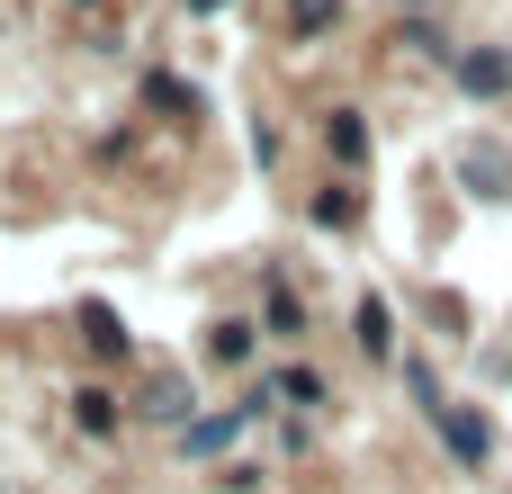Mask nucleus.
<instances>
[{"mask_svg":"<svg viewBox=\"0 0 512 494\" xmlns=\"http://www.w3.org/2000/svg\"><path fill=\"white\" fill-rule=\"evenodd\" d=\"M432 432L450 441V459H459V468H486V459H495L486 423H477V414H459V405H432Z\"/></svg>","mask_w":512,"mask_h":494,"instance_id":"nucleus-1","label":"nucleus"},{"mask_svg":"<svg viewBox=\"0 0 512 494\" xmlns=\"http://www.w3.org/2000/svg\"><path fill=\"white\" fill-rule=\"evenodd\" d=\"M360 351H369V360H387V351H396V324H387V306H378V297L360 306Z\"/></svg>","mask_w":512,"mask_h":494,"instance_id":"nucleus-2","label":"nucleus"},{"mask_svg":"<svg viewBox=\"0 0 512 494\" xmlns=\"http://www.w3.org/2000/svg\"><path fill=\"white\" fill-rule=\"evenodd\" d=\"M468 90H512V54H468Z\"/></svg>","mask_w":512,"mask_h":494,"instance_id":"nucleus-3","label":"nucleus"},{"mask_svg":"<svg viewBox=\"0 0 512 494\" xmlns=\"http://www.w3.org/2000/svg\"><path fill=\"white\" fill-rule=\"evenodd\" d=\"M333 153H342V162H360V153H369V135H360V117H351V108L333 117Z\"/></svg>","mask_w":512,"mask_h":494,"instance_id":"nucleus-4","label":"nucleus"}]
</instances>
